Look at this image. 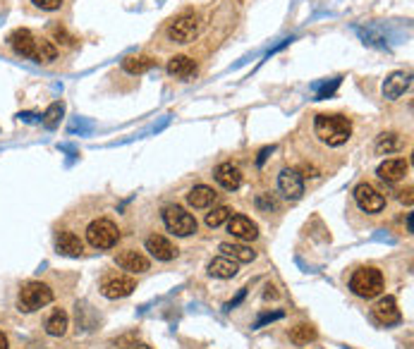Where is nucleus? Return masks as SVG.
<instances>
[{"label":"nucleus","instance_id":"nucleus-13","mask_svg":"<svg viewBox=\"0 0 414 349\" xmlns=\"http://www.w3.org/2000/svg\"><path fill=\"white\" fill-rule=\"evenodd\" d=\"M407 173H410V163H407L405 158H386V161L376 168V175L386 182L405 180Z\"/></svg>","mask_w":414,"mask_h":349},{"label":"nucleus","instance_id":"nucleus-4","mask_svg":"<svg viewBox=\"0 0 414 349\" xmlns=\"http://www.w3.org/2000/svg\"><path fill=\"white\" fill-rule=\"evenodd\" d=\"M386 287V280H383V273L378 268H359V271L352 273L350 278V289L357 297L361 299H376Z\"/></svg>","mask_w":414,"mask_h":349},{"label":"nucleus","instance_id":"nucleus-20","mask_svg":"<svg viewBox=\"0 0 414 349\" xmlns=\"http://www.w3.org/2000/svg\"><path fill=\"white\" fill-rule=\"evenodd\" d=\"M196 72V63L189 55H175L168 60V75L180 77V79H189Z\"/></svg>","mask_w":414,"mask_h":349},{"label":"nucleus","instance_id":"nucleus-1","mask_svg":"<svg viewBox=\"0 0 414 349\" xmlns=\"http://www.w3.org/2000/svg\"><path fill=\"white\" fill-rule=\"evenodd\" d=\"M8 43L10 48L17 53L19 58H27V60H34V63H53L58 58V48L51 38H43V36H36L31 34L29 29H15L12 34L8 36Z\"/></svg>","mask_w":414,"mask_h":349},{"label":"nucleus","instance_id":"nucleus-9","mask_svg":"<svg viewBox=\"0 0 414 349\" xmlns=\"http://www.w3.org/2000/svg\"><path fill=\"white\" fill-rule=\"evenodd\" d=\"M354 201L364 213H381L386 208V196L369 182H361L354 187Z\"/></svg>","mask_w":414,"mask_h":349},{"label":"nucleus","instance_id":"nucleus-33","mask_svg":"<svg viewBox=\"0 0 414 349\" xmlns=\"http://www.w3.org/2000/svg\"><path fill=\"white\" fill-rule=\"evenodd\" d=\"M0 349H8V335L0 331Z\"/></svg>","mask_w":414,"mask_h":349},{"label":"nucleus","instance_id":"nucleus-8","mask_svg":"<svg viewBox=\"0 0 414 349\" xmlns=\"http://www.w3.org/2000/svg\"><path fill=\"white\" fill-rule=\"evenodd\" d=\"M137 289V280L124 273H110L101 280V294L108 299H124Z\"/></svg>","mask_w":414,"mask_h":349},{"label":"nucleus","instance_id":"nucleus-25","mask_svg":"<svg viewBox=\"0 0 414 349\" xmlns=\"http://www.w3.org/2000/svg\"><path fill=\"white\" fill-rule=\"evenodd\" d=\"M400 146H403V139H400V134H396V131H386V134H381L376 144H373V149H376V154H396V151H400Z\"/></svg>","mask_w":414,"mask_h":349},{"label":"nucleus","instance_id":"nucleus-34","mask_svg":"<svg viewBox=\"0 0 414 349\" xmlns=\"http://www.w3.org/2000/svg\"><path fill=\"white\" fill-rule=\"evenodd\" d=\"M132 349H151V347L149 345H134Z\"/></svg>","mask_w":414,"mask_h":349},{"label":"nucleus","instance_id":"nucleus-6","mask_svg":"<svg viewBox=\"0 0 414 349\" xmlns=\"http://www.w3.org/2000/svg\"><path fill=\"white\" fill-rule=\"evenodd\" d=\"M163 222L177 237H192L196 232V218L177 203H170V206L163 208Z\"/></svg>","mask_w":414,"mask_h":349},{"label":"nucleus","instance_id":"nucleus-30","mask_svg":"<svg viewBox=\"0 0 414 349\" xmlns=\"http://www.w3.org/2000/svg\"><path fill=\"white\" fill-rule=\"evenodd\" d=\"M31 3H34L36 8L46 10V12H55V10H60L63 0H31Z\"/></svg>","mask_w":414,"mask_h":349},{"label":"nucleus","instance_id":"nucleus-12","mask_svg":"<svg viewBox=\"0 0 414 349\" xmlns=\"http://www.w3.org/2000/svg\"><path fill=\"white\" fill-rule=\"evenodd\" d=\"M410 87H412L410 72H393L383 82V96L388 101H398L400 96H405V91H410Z\"/></svg>","mask_w":414,"mask_h":349},{"label":"nucleus","instance_id":"nucleus-3","mask_svg":"<svg viewBox=\"0 0 414 349\" xmlns=\"http://www.w3.org/2000/svg\"><path fill=\"white\" fill-rule=\"evenodd\" d=\"M51 301H53V289L41 280H29L19 287V294H17L19 311L34 313V311H38V308L48 306Z\"/></svg>","mask_w":414,"mask_h":349},{"label":"nucleus","instance_id":"nucleus-23","mask_svg":"<svg viewBox=\"0 0 414 349\" xmlns=\"http://www.w3.org/2000/svg\"><path fill=\"white\" fill-rule=\"evenodd\" d=\"M156 65V58L151 55H127L122 60V70L129 72V75H144Z\"/></svg>","mask_w":414,"mask_h":349},{"label":"nucleus","instance_id":"nucleus-21","mask_svg":"<svg viewBox=\"0 0 414 349\" xmlns=\"http://www.w3.org/2000/svg\"><path fill=\"white\" fill-rule=\"evenodd\" d=\"M55 249L63 256H80L82 254V240L75 232H60L55 240Z\"/></svg>","mask_w":414,"mask_h":349},{"label":"nucleus","instance_id":"nucleus-31","mask_svg":"<svg viewBox=\"0 0 414 349\" xmlns=\"http://www.w3.org/2000/svg\"><path fill=\"white\" fill-rule=\"evenodd\" d=\"M280 311H275V313H266V316H261V318L259 321H256V326L254 328H261V326H264V323H268V321H275V318H280Z\"/></svg>","mask_w":414,"mask_h":349},{"label":"nucleus","instance_id":"nucleus-2","mask_svg":"<svg viewBox=\"0 0 414 349\" xmlns=\"http://www.w3.org/2000/svg\"><path fill=\"white\" fill-rule=\"evenodd\" d=\"M314 134L326 146H343L352 136V122L345 115H328L321 113L314 117Z\"/></svg>","mask_w":414,"mask_h":349},{"label":"nucleus","instance_id":"nucleus-17","mask_svg":"<svg viewBox=\"0 0 414 349\" xmlns=\"http://www.w3.org/2000/svg\"><path fill=\"white\" fill-rule=\"evenodd\" d=\"M147 252L159 261H173L177 256V249L168 237L163 235H151L147 240Z\"/></svg>","mask_w":414,"mask_h":349},{"label":"nucleus","instance_id":"nucleus-28","mask_svg":"<svg viewBox=\"0 0 414 349\" xmlns=\"http://www.w3.org/2000/svg\"><path fill=\"white\" fill-rule=\"evenodd\" d=\"M63 113H65V105H63V103H53V105H51V108L43 113V124H46L48 129L58 127V122H60Z\"/></svg>","mask_w":414,"mask_h":349},{"label":"nucleus","instance_id":"nucleus-24","mask_svg":"<svg viewBox=\"0 0 414 349\" xmlns=\"http://www.w3.org/2000/svg\"><path fill=\"white\" fill-rule=\"evenodd\" d=\"M221 252H223V256H228V259H233L238 263H249V261L256 259V252H252V249L245 247V245H230V242H223Z\"/></svg>","mask_w":414,"mask_h":349},{"label":"nucleus","instance_id":"nucleus-18","mask_svg":"<svg viewBox=\"0 0 414 349\" xmlns=\"http://www.w3.org/2000/svg\"><path fill=\"white\" fill-rule=\"evenodd\" d=\"M240 273V263L228 259V256H216V259L208 263V275L218 280H230Z\"/></svg>","mask_w":414,"mask_h":349},{"label":"nucleus","instance_id":"nucleus-10","mask_svg":"<svg viewBox=\"0 0 414 349\" xmlns=\"http://www.w3.org/2000/svg\"><path fill=\"white\" fill-rule=\"evenodd\" d=\"M278 189L285 199L299 201L302 194H304V180H302V173L297 168H282L278 175Z\"/></svg>","mask_w":414,"mask_h":349},{"label":"nucleus","instance_id":"nucleus-14","mask_svg":"<svg viewBox=\"0 0 414 349\" xmlns=\"http://www.w3.org/2000/svg\"><path fill=\"white\" fill-rule=\"evenodd\" d=\"M115 263L127 273H147L151 266L147 256L142 252H137V249H124V252L115 256Z\"/></svg>","mask_w":414,"mask_h":349},{"label":"nucleus","instance_id":"nucleus-16","mask_svg":"<svg viewBox=\"0 0 414 349\" xmlns=\"http://www.w3.org/2000/svg\"><path fill=\"white\" fill-rule=\"evenodd\" d=\"M213 177L223 189H228V192H235V189L242 187V170L238 166H233V163H221V166L213 170Z\"/></svg>","mask_w":414,"mask_h":349},{"label":"nucleus","instance_id":"nucleus-19","mask_svg":"<svg viewBox=\"0 0 414 349\" xmlns=\"http://www.w3.org/2000/svg\"><path fill=\"white\" fill-rule=\"evenodd\" d=\"M213 201H216V192L211 187H206V184H196V187L189 189V194H187V203L196 210L208 208Z\"/></svg>","mask_w":414,"mask_h":349},{"label":"nucleus","instance_id":"nucleus-27","mask_svg":"<svg viewBox=\"0 0 414 349\" xmlns=\"http://www.w3.org/2000/svg\"><path fill=\"white\" fill-rule=\"evenodd\" d=\"M230 215H233V210L228 206H216L211 213H206V225L208 227H221L223 222L230 220Z\"/></svg>","mask_w":414,"mask_h":349},{"label":"nucleus","instance_id":"nucleus-22","mask_svg":"<svg viewBox=\"0 0 414 349\" xmlns=\"http://www.w3.org/2000/svg\"><path fill=\"white\" fill-rule=\"evenodd\" d=\"M68 326H70L68 313H65L63 308H55V311L48 316V321H46V333H48L51 338H63V335L68 333Z\"/></svg>","mask_w":414,"mask_h":349},{"label":"nucleus","instance_id":"nucleus-29","mask_svg":"<svg viewBox=\"0 0 414 349\" xmlns=\"http://www.w3.org/2000/svg\"><path fill=\"white\" fill-rule=\"evenodd\" d=\"M51 31H53L55 41H58V43H63V45H75V41H77V38H75V36H70L68 31L63 29V26H53Z\"/></svg>","mask_w":414,"mask_h":349},{"label":"nucleus","instance_id":"nucleus-11","mask_svg":"<svg viewBox=\"0 0 414 349\" xmlns=\"http://www.w3.org/2000/svg\"><path fill=\"white\" fill-rule=\"evenodd\" d=\"M228 232L242 242H254L256 237H259V225H256L252 218H247V215L238 213V215H230Z\"/></svg>","mask_w":414,"mask_h":349},{"label":"nucleus","instance_id":"nucleus-7","mask_svg":"<svg viewBox=\"0 0 414 349\" xmlns=\"http://www.w3.org/2000/svg\"><path fill=\"white\" fill-rule=\"evenodd\" d=\"M87 240L94 249H113L120 240V230L113 220L98 218L87 227Z\"/></svg>","mask_w":414,"mask_h":349},{"label":"nucleus","instance_id":"nucleus-15","mask_svg":"<svg viewBox=\"0 0 414 349\" xmlns=\"http://www.w3.org/2000/svg\"><path fill=\"white\" fill-rule=\"evenodd\" d=\"M373 318H376L381 326H396V323H400V321H403V313H400L396 297H383V299H381L378 304L373 306Z\"/></svg>","mask_w":414,"mask_h":349},{"label":"nucleus","instance_id":"nucleus-26","mask_svg":"<svg viewBox=\"0 0 414 349\" xmlns=\"http://www.w3.org/2000/svg\"><path fill=\"white\" fill-rule=\"evenodd\" d=\"M317 338H319V333L312 323H299L290 331V340L294 345H309V342H314Z\"/></svg>","mask_w":414,"mask_h":349},{"label":"nucleus","instance_id":"nucleus-32","mask_svg":"<svg viewBox=\"0 0 414 349\" xmlns=\"http://www.w3.org/2000/svg\"><path fill=\"white\" fill-rule=\"evenodd\" d=\"M400 201L407 203V206H412V187H407V189L400 192Z\"/></svg>","mask_w":414,"mask_h":349},{"label":"nucleus","instance_id":"nucleus-5","mask_svg":"<svg viewBox=\"0 0 414 349\" xmlns=\"http://www.w3.org/2000/svg\"><path fill=\"white\" fill-rule=\"evenodd\" d=\"M201 31V17L199 12L187 10L177 15L168 26V38L173 43H192Z\"/></svg>","mask_w":414,"mask_h":349}]
</instances>
